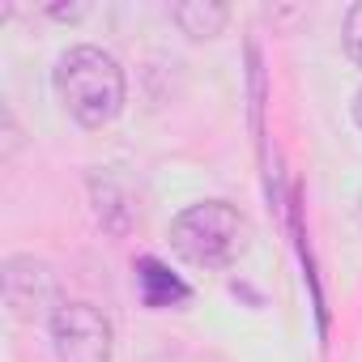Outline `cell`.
<instances>
[{
  "instance_id": "7",
  "label": "cell",
  "mask_w": 362,
  "mask_h": 362,
  "mask_svg": "<svg viewBox=\"0 0 362 362\" xmlns=\"http://www.w3.org/2000/svg\"><path fill=\"white\" fill-rule=\"evenodd\" d=\"M90 192H94V214H98V222L115 235V218L111 214H119V222H124V230L132 226V209L124 205V197L115 192V184L107 175H90Z\"/></svg>"
},
{
  "instance_id": "9",
  "label": "cell",
  "mask_w": 362,
  "mask_h": 362,
  "mask_svg": "<svg viewBox=\"0 0 362 362\" xmlns=\"http://www.w3.org/2000/svg\"><path fill=\"white\" fill-rule=\"evenodd\" d=\"M86 13H90L86 5H73V9H64V5H60V9H47V18H60V22H77V18H86Z\"/></svg>"
},
{
  "instance_id": "8",
  "label": "cell",
  "mask_w": 362,
  "mask_h": 362,
  "mask_svg": "<svg viewBox=\"0 0 362 362\" xmlns=\"http://www.w3.org/2000/svg\"><path fill=\"white\" fill-rule=\"evenodd\" d=\"M341 39H345V52H349V60L362 69V0L345 9V22H341Z\"/></svg>"
},
{
  "instance_id": "5",
  "label": "cell",
  "mask_w": 362,
  "mask_h": 362,
  "mask_svg": "<svg viewBox=\"0 0 362 362\" xmlns=\"http://www.w3.org/2000/svg\"><path fill=\"white\" fill-rule=\"evenodd\" d=\"M132 273H136V298L149 311H170V307H184L192 298L188 281L179 277V273H170L158 256H141Z\"/></svg>"
},
{
  "instance_id": "3",
  "label": "cell",
  "mask_w": 362,
  "mask_h": 362,
  "mask_svg": "<svg viewBox=\"0 0 362 362\" xmlns=\"http://www.w3.org/2000/svg\"><path fill=\"white\" fill-rule=\"evenodd\" d=\"M47 332H52L56 362H111L115 354L111 320L94 303H64L47 320Z\"/></svg>"
},
{
  "instance_id": "11",
  "label": "cell",
  "mask_w": 362,
  "mask_h": 362,
  "mask_svg": "<svg viewBox=\"0 0 362 362\" xmlns=\"http://www.w3.org/2000/svg\"><path fill=\"white\" fill-rule=\"evenodd\" d=\"M354 218H358V226H362V197H358V209H354Z\"/></svg>"
},
{
  "instance_id": "4",
  "label": "cell",
  "mask_w": 362,
  "mask_h": 362,
  "mask_svg": "<svg viewBox=\"0 0 362 362\" xmlns=\"http://www.w3.org/2000/svg\"><path fill=\"white\" fill-rule=\"evenodd\" d=\"M0 286H5V307L13 320H52L69 298H60V277L47 260L35 256H9L5 273H0Z\"/></svg>"
},
{
  "instance_id": "1",
  "label": "cell",
  "mask_w": 362,
  "mask_h": 362,
  "mask_svg": "<svg viewBox=\"0 0 362 362\" xmlns=\"http://www.w3.org/2000/svg\"><path fill=\"white\" fill-rule=\"evenodd\" d=\"M52 86H56L60 107L81 128H107L124 111V98H128L119 60L94 43H77V47L60 52V60L52 69Z\"/></svg>"
},
{
  "instance_id": "2",
  "label": "cell",
  "mask_w": 362,
  "mask_h": 362,
  "mask_svg": "<svg viewBox=\"0 0 362 362\" xmlns=\"http://www.w3.org/2000/svg\"><path fill=\"white\" fill-rule=\"evenodd\" d=\"M252 226L230 201H197L170 222V252L205 273L230 269L247 252Z\"/></svg>"
},
{
  "instance_id": "10",
  "label": "cell",
  "mask_w": 362,
  "mask_h": 362,
  "mask_svg": "<svg viewBox=\"0 0 362 362\" xmlns=\"http://www.w3.org/2000/svg\"><path fill=\"white\" fill-rule=\"evenodd\" d=\"M349 115H354V128L362 132V86H358V94H354V107H349Z\"/></svg>"
},
{
  "instance_id": "6",
  "label": "cell",
  "mask_w": 362,
  "mask_h": 362,
  "mask_svg": "<svg viewBox=\"0 0 362 362\" xmlns=\"http://www.w3.org/2000/svg\"><path fill=\"white\" fill-rule=\"evenodd\" d=\"M170 22L188 39H218L222 26L230 22V9L218 5V0H184V5L170 9Z\"/></svg>"
}]
</instances>
